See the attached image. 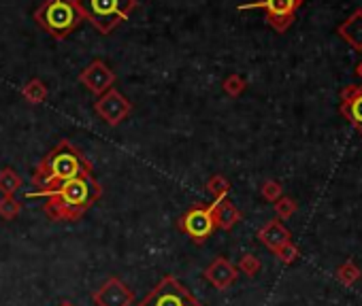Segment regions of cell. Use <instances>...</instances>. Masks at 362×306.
Returning <instances> with one entry per match:
<instances>
[{"mask_svg":"<svg viewBox=\"0 0 362 306\" xmlns=\"http://www.w3.org/2000/svg\"><path fill=\"white\" fill-rule=\"evenodd\" d=\"M94 171V164L88 160L86 153H82L79 147H75L70 140H60L47 156L39 162L34 168L30 181L37 187L28 194V198L41 196L47 189H53L60 183H66L77 177H90Z\"/></svg>","mask_w":362,"mask_h":306,"instance_id":"obj_1","label":"cell"},{"mask_svg":"<svg viewBox=\"0 0 362 306\" xmlns=\"http://www.w3.org/2000/svg\"><path fill=\"white\" fill-rule=\"evenodd\" d=\"M41 196L47 198L43 211L51 221H77L103 198V185L94 179V175L77 177L43 192Z\"/></svg>","mask_w":362,"mask_h":306,"instance_id":"obj_2","label":"cell"},{"mask_svg":"<svg viewBox=\"0 0 362 306\" xmlns=\"http://www.w3.org/2000/svg\"><path fill=\"white\" fill-rule=\"evenodd\" d=\"M32 18L56 41L68 39L84 22L75 0H45Z\"/></svg>","mask_w":362,"mask_h":306,"instance_id":"obj_3","label":"cell"},{"mask_svg":"<svg viewBox=\"0 0 362 306\" xmlns=\"http://www.w3.org/2000/svg\"><path fill=\"white\" fill-rule=\"evenodd\" d=\"M84 20H88L101 34H109L117 24L126 22L136 9V0H75Z\"/></svg>","mask_w":362,"mask_h":306,"instance_id":"obj_4","label":"cell"},{"mask_svg":"<svg viewBox=\"0 0 362 306\" xmlns=\"http://www.w3.org/2000/svg\"><path fill=\"white\" fill-rule=\"evenodd\" d=\"M136 306H202V302L173 274L160 279Z\"/></svg>","mask_w":362,"mask_h":306,"instance_id":"obj_5","label":"cell"},{"mask_svg":"<svg viewBox=\"0 0 362 306\" xmlns=\"http://www.w3.org/2000/svg\"><path fill=\"white\" fill-rule=\"evenodd\" d=\"M177 230L186 234L194 245H202L211 239V234L217 230L215 215H213V202L211 204H194L190 211H186L179 221Z\"/></svg>","mask_w":362,"mask_h":306,"instance_id":"obj_6","label":"cell"},{"mask_svg":"<svg viewBox=\"0 0 362 306\" xmlns=\"http://www.w3.org/2000/svg\"><path fill=\"white\" fill-rule=\"evenodd\" d=\"M303 7V0H254V3L241 5L239 11H247V9H262L266 15L269 26L283 34L290 26L295 24L297 11Z\"/></svg>","mask_w":362,"mask_h":306,"instance_id":"obj_7","label":"cell"},{"mask_svg":"<svg viewBox=\"0 0 362 306\" xmlns=\"http://www.w3.org/2000/svg\"><path fill=\"white\" fill-rule=\"evenodd\" d=\"M94 111L107 126L115 128L132 113V102L122 92L111 88L109 92L98 96V100L94 102Z\"/></svg>","mask_w":362,"mask_h":306,"instance_id":"obj_8","label":"cell"},{"mask_svg":"<svg viewBox=\"0 0 362 306\" xmlns=\"http://www.w3.org/2000/svg\"><path fill=\"white\" fill-rule=\"evenodd\" d=\"M79 84L92 92L94 96H103L109 92L115 84V72L103 62V60H92L82 72H79Z\"/></svg>","mask_w":362,"mask_h":306,"instance_id":"obj_9","label":"cell"},{"mask_svg":"<svg viewBox=\"0 0 362 306\" xmlns=\"http://www.w3.org/2000/svg\"><path fill=\"white\" fill-rule=\"evenodd\" d=\"M92 300L96 306H132L134 291L117 277H109L94 293Z\"/></svg>","mask_w":362,"mask_h":306,"instance_id":"obj_10","label":"cell"},{"mask_svg":"<svg viewBox=\"0 0 362 306\" xmlns=\"http://www.w3.org/2000/svg\"><path fill=\"white\" fill-rule=\"evenodd\" d=\"M205 279L215 287V289H220V291H226L237 279H239V270L237 266L226 260V258H215L207 268H205Z\"/></svg>","mask_w":362,"mask_h":306,"instance_id":"obj_11","label":"cell"},{"mask_svg":"<svg viewBox=\"0 0 362 306\" xmlns=\"http://www.w3.org/2000/svg\"><path fill=\"white\" fill-rule=\"evenodd\" d=\"M341 115L362 134V86H345L341 90Z\"/></svg>","mask_w":362,"mask_h":306,"instance_id":"obj_12","label":"cell"},{"mask_svg":"<svg viewBox=\"0 0 362 306\" xmlns=\"http://www.w3.org/2000/svg\"><path fill=\"white\" fill-rule=\"evenodd\" d=\"M256 237H258V241H260L266 249H271L273 253H275L279 247H283L285 243L292 241V234H290V230H287L279 219L266 221V223L258 230Z\"/></svg>","mask_w":362,"mask_h":306,"instance_id":"obj_13","label":"cell"},{"mask_svg":"<svg viewBox=\"0 0 362 306\" xmlns=\"http://www.w3.org/2000/svg\"><path fill=\"white\" fill-rule=\"evenodd\" d=\"M337 34L354 49V51H362V9H356L349 18H345L339 28Z\"/></svg>","mask_w":362,"mask_h":306,"instance_id":"obj_14","label":"cell"},{"mask_svg":"<svg viewBox=\"0 0 362 306\" xmlns=\"http://www.w3.org/2000/svg\"><path fill=\"white\" fill-rule=\"evenodd\" d=\"M213 215H215L217 230H224V232H231V230L243 219V213L228 198L213 200Z\"/></svg>","mask_w":362,"mask_h":306,"instance_id":"obj_15","label":"cell"},{"mask_svg":"<svg viewBox=\"0 0 362 306\" xmlns=\"http://www.w3.org/2000/svg\"><path fill=\"white\" fill-rule=\"evenodd\" d=\"M47 86L41 79H30L24 88H22V96L24 100H28L30 105H41L47 100Z\"/></svg>","mask_w":362,"mask_h":306,"instance_id":"obj_16","label":"cell"},{"mask_svg":"<svg viewBox=\"0 0 362 306\" xmlns=\"http://www.w3.org/2000/svg\"><path fill=\"white\" fill-rule=\"evenodd\" d=\"M335 277H337V281H339V283H343L345 287H351L354 283H358V281H360L362 270H360V266H358L356 262L347 260V262H343V264L335 270Z\"/></svg>","mask_w":362,"mask_h":306,"instance_id":"obj_17","label":"cell"},{"mask_svg":"<svg viewBox=\"0 0 362 306\" xmlns=\"http://www.w3.org/2000/svg\"><path fill=\"white\" fill-rule=\"evenodd\" d=\"M22 177L13 168H3L0 171V194L3 196H13L22 187Z\"/></svg>","mask_w":362,"mask_h":306,"instance_id":"obj_18","label":"cell"},{"mask_svg":"<svg viewBox=\"0 0 362 306\" xmlns=\"http://www.w3.org/2000/svg\"><path fill=\"white\" fill-rule=\"evenodd\" d=\"M207 192L215 198V200H224V198H228V192H231V183H228V179L226 177H222V175H213L209 181H207Z\"/></svg>","mask_w":362,"mask_h":306,"instance_id":"obj_19","label":"cell"},{"mask_svg":"<svg viewBox=\"0 0 362 306\" xmlns=\"http://www.w3.org/2000/svg\"><path fill=\"white\" fill-rule=\"evenodd\" d=\"M273 208H275V215H277V219L281 221H285V219H290L292 217L297 211H299V204H297V200L295 198H287V196H281L277 202H273Z\"/></svg>","mask_w":362,"mask_h":306,"instance_id":"obj_20","label":"cell"},{"mask_svg":"<svg viewBox=\"0 0 362 306\" xmlns=\"http://www.w3.org/2000/svg\"><path fill=\"white\" fill-rule=\"evenodd\" d=\"M247 88V81L243 79L241 74H228L224 84H222V90L231 96V98H239Z\"/></svg>","mask_w":362,"mask_h":306,"instance_id":"obj_21","label":"cell"},{"mask_svg":"<svg viewBox=\"0 0 362 306\" xmlns=\"http://www.w3.org/2000/svg\"><path fill=\"white\" fill-rule=\"evenodd\" d=\"M20 213H22L20 200H15L13 196H3V198H0V217H3L5 221H13Z\"/></svg>","mask_w":362,"mask_h":306,"instance_id":"obj_22","label":"cell"},{"mask_svg":"<svg viewBox=\"0 0 362 306\" xmlns=\"http://www.w3.org/2000/svg\"><path fill=\"white\" fill-rule=\"evenodd\" d=\"M260 268H262V262L256 255H252V253H245L239 260V264H237V270L243 272V274H247V277H256L260 272Z\"/></svg>","mask_w":362,"mask_h":306,"instance_id":"obj_23","label":"cell"},{"mask_svg":"<svg viewBox=\"0 0 362 306\" xmlns=\"http://www.w3.org/2000/svg\"><path fill=\"white\" fill-rule=\"evenodd\" d=\"M275 255H277V260H279L281 264L290 266V264H295V262L299 260L301 251H299V247H297L292 241H290V243H285L283 247H279V249L275 251Z\"/></svg>","mask_w":362,"mask_h":306,"instance_id":"obj_24","label":"cell"},{"mask_svg":"<svg viewBox=\"0 0 362 306\" xmlns=\"http://www.w3.org/2000/svg\"><path fill=\"white\" fill-rule=\"evenodd\" d=\"M260 194H262V198H264L266 202H277V200L283 196V185H281L279 181H275V179H269V181L262 183Z\"/></svg>","mask_w":362,"mask_h":306,"instance_id":"obj_25","label":"cell"},{"mask_svg":"<svg viewBox=\"0 0 362 306\" xmlns=\"http://www.w3.org/2000/svg\"><path fill=\"white\" fill-rule=\"evenodd\" d=\"M356 74L360 76V79H362V62H360V64L356 66Z\"/></svg>","mask_w":362,"mask_h":306,"instance_id":"obj_26","label":"cell"},{"mask_svg":"<svg viewBox=\"0 0 362 306\" xmlns=\"http://www.w3.org/2000/svg\"><path fill=\"white\" fill-rule=\"evenodd\" d=\"M58 306H77V304H72V302H60Z\"/></svg>","mask_w":362,"mask_h":306,"instance_id":"obj_27","label":"cell"}]
</instances>
